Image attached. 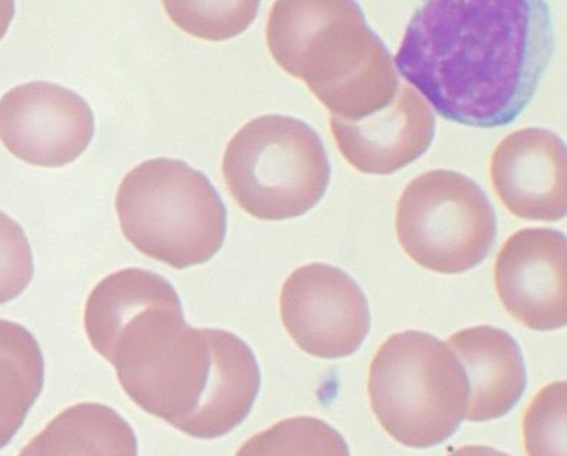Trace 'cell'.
<instances>
[{
    "label": "cell",
    "instance_id": "cell-7",
    "mask_svg": "<svg viewBox=\"0 0 567 456\" xmlns=\"http://www.w3.org/2000/svg\"><path fill=\"white\" fill-rule=\"evenodd\" d=\"M395 228L402 250L422 269L462 274L494 249L497 218L472 178L432 170L414 178L402 193Z\"/></svg>",
    "mask_w": 567,
    "mask_h": 456
},
{
    "label": "cell",
    "instance_id": "cell-1",
    "mask_svg": "<svg viewBox=\"0 0 567 456\" xmlns=\"http://www.w3.org/2000/svg\"><path fill=\"white\" fill-rule=\"evenodd\" d=\"M554 51L540 0H435L416 9L394 63L446 121L495 128L529 106Z\"/></svg>",
    "mask_w": 567,
    "mask_h": 456
},
{
    "label": "cell",
    "instance_id": "cell-18",
    "mask_svg": "<svg viewBox=\"0 0 567 456\" xmlns=\"http://www.w3.org/2000/svg\"><path fill=\"white\" fill-rule=\"evenodd\" d=\"M176 27L204 41L221 42L246 31L257 17L260 3L250 0L228 2H163Z\"/></svg>",
    "mask_w": 567,
    "mask_h": 456
},
{
    "label": "cell",
    "instance_id": "cell-9",
    "mask_svg": "<svg viewBox=\"0 0 567 456\" xmlns=\"http://www.w3.org/2000/svg\"><path fill=\"white\" fill-rule=\"evenodd\" d=\"M284 327L305 353L337 360L357 353L371 329L367 297L346 271L322 262L297 269L280 294Z\"/></svg>",
    "mask_w": 567,
    "mask_h": 456
},
{
    "label": "cell",
    "instance_id": "cell-3",
    "mask_svg": "<svg viewBox=\"0 0 567 456\" xmlns=\"http://www.w3.org/2000/svg\"><path fill=\"white\" fill-rule=\"evenodd\" d=\"M117 379L134 404L198 439L236 429L261 385L256 355L240 336L188 325L151 363Z\"/></svg>",
    "mask_w": 567,
    "mask_h": 456
},
{
    "label": "cell",
    "instance_id": "cell-14",
    "mask_svg": "<svg viewBox=\"0 0 567 456\" xmlns=\"http://www.w3.org/2000/svg\"><path fill=\"white\" fill-rule=\"evenodd\" d=\"M447 345L470 383L465 418L486 423L509 414L527 383L524 355L514 336L496 327L477 325L451 335Z\"/></svg>",
    "mask_w": 567,
    "mask_h": 456
},
{
    "label": "cell",
    "instance_id": "cell-2",
    "mask_svg": "<svg viewBox=\"0 0 567 456\" xmlns=\"http://www.w3.org/2000/svg\"><path fill=\"white\" fill-rule=\"evenodd\" d=\"M274 61L332 114L358 122L394 101V59L350 0H280L267 22Z\"/></svg>",
    "mask_w": 567,
    "mask_h": 456
},
{
    "label": "cell",
    "instance_id": "cell-8",
    "mask_svg": "<svg viewBox=\"0 0 567 456\" xmlns=\"http://www.w3.org/2000/svg\"><path fill=\"white\" fill-rule=\"evenodd\" d=\"M186 327L171 282L143 269L107 276L94 287L84 310L93 349L117 375L151 363Z\"/></svg>",
    "mask_w": 567,
    "mask_h": 456
},
{
    "label": "cell",
    "instance_id": "cell-15",
    "mask_svg": "<svg viewBox=\"0 0 567 456\" xmlns=\"http://www.w3.org/2000/svg\"><path fill=\"white\" fill-rule=\"evenodd\" d=\"M137 455V438L116 411L78 404L59 414L22 455Z\"/></svg>",
    "mask_w": 567,
    "mask_h": 456
},
{
    "label": "cell",
    "instance_id": "cell-13",
    "mask_svg": "<svg viewBox=\"0 0 567 456\" xmlns=\"http://www.w3.org/2000/svg\"><path fill=\"white\" fill-rule=\"evenodd\" d=\"M330 125L338 151L364 175H394L424 156L435 137L430 104L406 83L382 111L358 122L331 116Z\"/></svg>",
    "mask_w": 567,
    "mask_h": 456
},
{
    "label": "cell",
    "instance_id": "cell-10",
    "mask_svg": "<svg viewBox=\"0 0 567 456\" xmlns=\"http://www.w3.org/2000/svg\"><path fill=\"white\" fill-rule=\"evenodd\" d=\"M93 135L92 108L71 89L32 82L0 101V141L29 165H71L86 152Z\"/></svg>",
    "mask_w": 567,
    "mask_h": 456
},
{
    "label": "cell",
    "instance_id": "cell-5",
    "mask_svg": "<svg viewBox=\"0 0 567 456\" xmlns=\"http://www.w3.org/2000/svg\"><path fill=\"white\" fill-rule=\"evenodd\" d=\"M368 395L377 419L396 443L425 449L460 429L470 383L450 345L412 330L391 335L377 351Z\"/></svg>",
    "mask_w": 567,
    "mask_h": 456
},
{
    "label": "cell",
    "instance_id": "cell-20",
    "mask_svg": "<svg viewBox=\"0 0 567 456\" xmlns=\"http://www.w3.org/2000/svg\"><path fill=\"white\" fill-rule=\"evenodd\" d=\"M33 256L23 228L0 211V304L18 299L33 279Z\"/></svg>",
    "mask_w": 567,
    "mask_h": 456
},
{
    "label": "cell",
    "instance_id": "cell-17",
    "mask_svg": "<svg viewBox=\"0 0 567 456\" xmlns=\"http://www.w3.org/2000/svg\"><path fill=\"white\" fill-rule=\"evenodd\" d=\"M243 454L348 455L350 450L346 439L324 421L300 416L254 436L238 450V455Z\"/></svg>",
    "mask_w": 567,
    "mask_h": 456
},
{
    "label": "cell",
    "instance_id": "cell-19",
    "mask_svg": "<svg viewBox=\"0 0 567 456\" xmlns=\"http://www.w3.org/2000/svg\"><path fill=\"white\" fill-rule=\"evenodd\" d=\"M526 454L566 455V383L556 381L539 391L524 419Z\"/></svg>",
    "mask_w": 567,
    "mask_h": 456
},
{
    "label": "cell",
    "instance_id": "cell-11",
    "mask_svg": "<svg viewBox=\"0 0 567 456\" xmlns=\"http://www.w3.org/2000/svg\"><path fill=\"white\" fill-rule=\"evenodd\" d=\"M566 262V236L554 228H524L506 240L495 261V289L519 324L534 331L564 329Z\"/></svg>",
    "mask_w": 567,
    "mask_h": 456
},
{
    "label": "cell",
    "instance_id": "cell-4",
    "mask_svg": "<svg viewBox=\"0 0 567 456\" xmlns=\"http://www.w3.org/2000/svg\"><path fill=\"white\" fill-rule=\"evenodd\" d=\"M116 211L142 255L176 270L212 260L227 232V210L210 180L187 163L153 158L123 178Z\"/></svg>",
    "mask_w": 567,
    "mask_h": 456
},
{
    "label": "cell",
    "instance_id": "cell-6",
    "mask_svg": "<svg viewBox=\"0 0 567 456\" xmlns=\"http://www.w3.org/2000/svg\"><path fill=\"white\" fill-rule=\"evenodd\" d=\"M223 176L244 211L282 221L307 215L324 198L331 165L315 128L296 117L267 114L228 143Z\"/></svg>",
    "mask_w": 567,
    "mask_h": 456
},
{
    "label": "cell",
    "instance_id": "cell-16",
    "mask_svg": "<svg viewBox=\"0 0 567 456\" xmlns=\"http://www.w3.org/2000/svg\"><path fill=\"white\" fill-rule=\"evenodd\" d=\"M44 383V361L31 331L0 320V449L22 428Z\"/></svg>",
    "mask_w": 567,
    "mask_h": 456
},
{
    "label": "cell",
    "instance_id": "cell-21",
    "mask_svg": "<svg viewBox=\"0 0 567 456\" xmlns=\"http://www.w3.org/2000/svg\"><path fill=\"white\" fill-rule=\"evenodd\" d=\"M14 17V3L13 2H7V0H3V2H0V39L4 37V33H7L9 24H11L12 19Z\"/></svg>",
    "mask_w": 567,
    "mask_h": 456
},
{
    "label": "cell",
    "instance_id": "cell-12",
    "mask_svg": "<svg viewBox=\"0 0 567 456\" xmlns=\"http://www.w3.org/2000/svg\"><path fill=\"white\" fill-rule=\"evenodd\" d=\"M491 180L512 215L530 221H559L567 210L565 142L547 128L511 133L496 146Z\"/></svg>",
    "mask_w": 567,
    "mask_h": 456
}]
</instances>
